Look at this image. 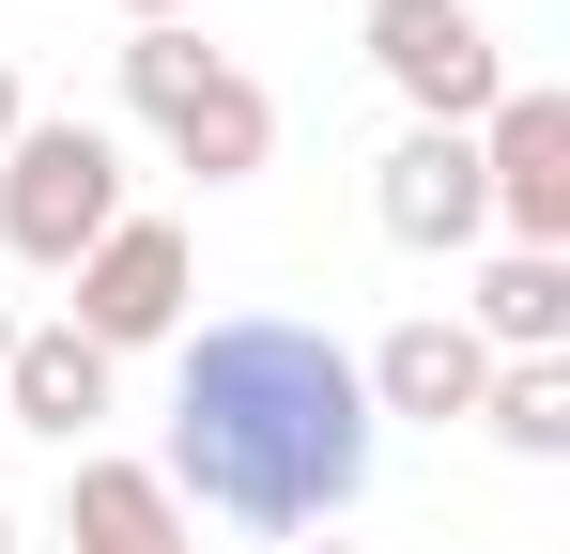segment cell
Instances as JSON below:
<instances>
[{"mask_svg": "<svg viewBox=\"0 0 570 554\" xmlns=\"http://www.w3.org/2000/svg\"><path fill=\"white\" fill-rule=\"evenodd\" d=\"M124 216H139V200H124V139H108V123H16V139H0V247L31 277H78Z\"/></svg>", "mask_w": 570, "mask_h": 554, "instance_id": "cell-3", "label": "cell"}, {"mask_svg": "<svg viewBox=\"0 0 570 554\" xmlns=\"http://www.w3.org/2000/svg\"><path fill=\"white\" fill-rule=\"evenodd\" d=\"M293 554H371V540H293Z\"/></svg>", "mask_w": 570, "mask_h": 554, "instance_id": "cell-15", "label": "cell"}, {"mask_svg": "<svg viewBox=\"0 0 570 554\" xmlns=\"http://www.w3.org/2000/svg\"><path fill=\"white\" fill-rule=\"evenodd\" d=\"M371 216H385V247H416V263L478 247V231H493V200H478V139L401 123V139H385V170H371Z\"/></svg>", "mask_w": 570, "mask_h": 554, "instance_id": "cell-7", "label": "cell"}, {"mask_svg": "<svg viewBox=\"0 0 570 554\" xmlns=\"http://www.w3.org/2000/svg\"><path fill=\"white\" fill-rule=\"evenodd\" d=\"M478 432L509 462H570V355H509L493 385H478Z\"/></svg>", "mask_w": 570, "mask_h": 554, "instance_id": "cell-12", "label": "cell"}, {"mask_svg": "<svg viewBox=\"0 0 570 554\" xmlns=\"http://www.w3.org/2000/svg\"><path fill=\"white\" fill-rule=\"evenodd\" d=\"M478 200H493L509 247H570V92H540V78L493 92V123H478Z\"/></svg>", "mask_w": 570, "mask_h": 554, "instance_id": "cell-6", "label": "cell"}, {"mask_svg": "<svg viewBox=\"0 0 570 554\" xmlns=\"http://www.w3.org/2000/svg\"><path fill=\"white\" fill-rule=\"evenodd\" d=\"M355 385H371V432H385V416L448 432V416H478V385H493V355L463 339V308H416V324H385L371 355H355Z\"/></svg>", "mask_w": 570, "mask_h": 554, "instance_id": "cell-8", "label": "cell"}, {"mask_svg": "<svg viewBox=\"0 0 570 554\" xmlns=\"http://www.w3.org/2000/svg\"><path fill=\"white\" fill-rule=\"evenodd\" d=\"M124 108H139V123L170 139V170H200V185H247L263 155H278V92L247 78V62H216L200 16L124 31Z\"/></svg>", "mask_w": 570, "mask_h": 554, "instance_id": "cell-2", "label": "cell"}, {"mask_svg": "<svg viewBox=\"0 0 570 554\" xmlns=\"http://www.w3.org/2000/svg\"><path fill=\"white\" fill-rule=\"evenodd\" d=\"M371 385L324 324L293 308H232V324H186V369H170V508H216V524H263V540H308L371 493Z\"/></svg>", "mask_w": 570, "mask_h": 554, "instance_id": "cell-1", "label": "cell"}, {"mask_svg": "<svg viewBox=\"0 0 570 554\" xmlns=\"http://www.w3.org/2000/svg\"><path fill=\"white\" fill-rule=\"evenodd\" d=\"M16 123H31V92H16V62H0V139H16Z\"/></svg>", "mask_w": 570, "mask_h": 554, "instance_id": "cell-14", "label": "cell"}, {"mask_svg": "<svg viewBox=\"0 0 570 554\" xmlns=\"http://www.w3.org/2000/svg\"><path fill=\"white\" fill-rule=\"evenodd\" d=\"M0 554H31V540H16V508H0Z\"/></svg>", "mask_w": 570, "mask_h": 554, "instance_id": "cell-16", "label": "cell"}, {"mask_svg": "<svg viewBox=\"0 0 570 554\" xmlns=\"http://www.w3.org/2000/svg\"><path fill=\"white\" fill-rule=\"evenodd\" d=\"M170 16H200V0H124V31H170Z\"/></svg>", "mask_w": 570, "mask_h": 554, "instance_id": "cell-13", "label": "cell"}, {"mask_svg": "<svg viewBox=\"0 0 570 554\" xmlns=\"http://www.w3.org/2000/svg\"><path fill=\"white\" fill-rule=\"evenodd\" d=\"M0 416H16V432H47V447H94L108 355L78 339V324H16V355H0Z\"/></svg>", "mask_w": 570, "mask_h": 554, "instance_id": "cell-10", "label": "cell"}, {"mask_svg": "<svg viewBox=\"0 0 570 554\" xmlns=\"http://www.w3.org/2000/svg\"><path fill=\"white\" fill-rule=\"evenodd\" d=\"M62 554H200V524L170 508V477H155V462L78 447V477H62Z\"/></svg>", "mask_w": 570, "mask_h": 554, "instance_id": "cell-9", "label": "cell"}, {"mask_svg": "<svg viewBox=\"0 0 570 554\" xmlns=\"http://www.w3.org/2000/svg\"><path fill=\"white\" fill-rule=\"evenodd\" d=\"M186 308H200L186 231H170V216H124L94 263H78V308H62V324H78V339L124 369V355H155V339H186Z\"/></svg>", "mask_w": 570, "mask_h": 554, "instance_id": "cell-5", "label": "cell"}, {"mask_svg": "<svg viewBox=\"0 0 570 554\" xmlns=\"http://www.w3.org/2000/svg\"><path fill=\"white\" fill-rule=\"evenodd\" d=\"M371 78L401 92L416 123L478 139V123H493V92H509V47H493V16H478V0H371Z\"/></svg>", "mask_w": 570, "mask_h": 554, "instance_id": "cell-4", "label": "cell"}, {"mask_svg": "<svg viewBox=\"0 0 570 554\" xmlns=\"http://www.w3.org/2000/svg\"><path fill=\"white\" fill-rule=\"evenodd\" d=\"M463 339L493 369L509 355H570V247H493L478 293H463Z\"/></svg>", "mask_w": 570, "mask_h": 554, "instance_id": "cell-11", "label": "cell"}, {"mask_svg": "<svg viewBox=\"0 0 570 554\" xmlns=\"http://www.w3.org/2000/svg\"><path fill=\"white\" fill-rule=\"evenodd\" d=\"M0 355H16V308H0Z\"/></svg>", "mask_w": 570, "mask_h": 554, "instance_id": "cell-17", "label": "cell"}]
</instances>
